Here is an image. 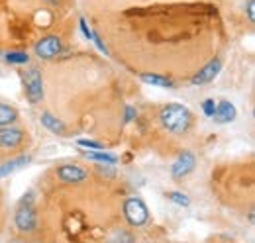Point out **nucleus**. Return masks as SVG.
Masks as SVG:
<instances>
[{
	"instance_id": "obj_19",
	"label": "nucleus",
	"mask_w": 255,
	"mask_h": 243,
	"mask_svg": "<svg viewBox=\"0 0 255 243\" xmlns=\"http://www.w3.org/2000/svg\"><path fill=\"white\" fill-rule=\"evenodd\" d=\"M108 243H135V238H133L131 234H126V232H122V234H118L114 240H110Z\"/></svg>"
},
{
	"instance_id": "obj_20",
	"label": "nucleus",
	"mask_w": 255,
	"mask_h": 243,
	"mask_svg": "<svg viewBox=\"0 0 255 243\" xmlns=\"http://www.w3.org/2000/svg\"><path fill=\"white\" fill-rule=\"evenodd\" d=\"M79 145H81V147H89V149H95V151H102V149H104L100 143H96V141H91V139H79Z\"/></svg>"
},
{
	"instance_id": "obj_14",
	"label": "nucleus",
	"mask_w": 255,
	"mask_h": 243,
	"mask_svg": "<svg viewBox=\"0 0 255 243\" xmlns=\"http://www.w3.org/2000/svg\"><path fill=\"white\" fill-rule=\"evenodd\" d=\"M141 81L147 83V85H153V87H161V89H173V83L165 77H159V75H149V73H143L141 75Z\"/></svg>"
},
{
	"instance_id": "obj_4",
	"label": "nucleus",
	"mask_w": 255,
	"mask_h": 243,
	"mask_svg": "<svg viewBox=\"0 0 255 243\" xmlns=\"http://www.w3.org/2000/svg\"><path fill=\"white\" fill-rule=\"evenodd\" d=\"M124 214H126V220L131 226H143L149 218L147 206L139 198H128L126 204H124Z\"/></svg>"
},
{
	"instance_id": "obj_2",
	"label": "nucleus",
	"mask_w": 255,
	"mask_h": 243,
	"mask_svg": "<svg viewBox=\"0 0 255 243\" xmlns=\"http://www.w3.org/2000/svg\"><path fill=\"white\" fill-rule=\"evenodd\" d=\"M14 222H16V228L24 234H32L37 228V214H35V208L32 204H26L22 202L20 208L16 210V216H14Z\"/></svg>"
},
{
	"instance_id": "obj_7",
	"label": "nucleus",
	"mask_w": 255,
	"mask_h": 243,
	"mask_svg": "<svg viewBox=\"0 0 255 243\" xmlns=\"http://www.w3.org/2000/svg\"><path fill=\"white\" fill-rule=\"evenodd\" d=\"M194 165H196V159H194L192 153H183V155H179V159L173 163V169H171L173 179H183V177H187L192 169H194Z\"/></svg>"
},
{
	"instance_id": "obj_22",
	"label": "nucleus",
	"mask_w": 255,
	"mask_h": 243,
	"mask_svg": "<svg viewBox=\"0 0 255 243\" xmlns=\"http://www.w3.org/2000/svg\"><path fill=\"white\" fill-rule=\"evenodd\" d=\"M81 30H83V33L89 37V39H93V33H91V30L87 28V24H85V20H81Z\"/></svg>"
},
{
	"instance_id": "obj_8",
	"label": "nucleus",
	"mask_w": 255,
	"mask_h": 243,
	"mask_svg": "<svg viewBox=\"0 0 255 243\" xmlns=\"http://www.w3.org/2000/svg\"><path fill=\"white\" fill-rule=\"evenodd\" d=\"M24 141V131L18 127H2L0 129V147L14 149Z\"/></svg>"
},
{
	"instance_id": "obj_10",
	"label": "nucleus",
	"mask_w": 255,
	"mask_h": 243,
	"mask_svg": "<svg viewBox=\"0 0 255 243\" xmlns=\"http://www.w3.org/2000/svg\"><path fill=\"white\" fill-rule=\"evenodd\" d=\"M212 118L218 122V123H228V122H232L236 118V108H234V104L228 102V100H222L220 104H216V112H214Z\"/></svg>"
},
{
	"instance_id": "obj_1",
	"label": "nucleus",
	"mask_w": 255,
	"mask_h": 243,
	"mask_svg": "<svg viewBox=\"0 0 255 243\" xmlns=\"http://www.w3.org/2000/svg\"><path fill=\"white\" fill-rule=\"evenodd\" d=\"M159 118L163 127L169 129V131H173V133H185L192 122L191 112L185 106H181V104H169V106H165L161 110Z\"/></svg>"
},
{
	"instance_id": "obj_21",
	"label": "nucleus",
	"mask_w": 255,
	"mask_h": 243,
	"mask_svg": "<svg viewBox=\"0 0 255 243\" xmlns=\"http://www.w3.org/2000/svg\"><path fill=\"white\" fill-rule=\"evenodd\" d=\"M254 8H255V2H254V0H250V2H248V16H250V22H255Z\"/></svg>"
},
{
	"instance_id": "obj_11",
	"label": "nucleus",
	"mask_w": 255,
	"mask_h": 243,
	"mask_svg": "<svg viewBox=\"0 0 255 243\" xmlns=\"http://www.w3.org/2000/svg\"><path fill=\"white\" fill-rule=\"evenodd\" d=\"M28 163H30V157H28V155H22V157H16V159H12V161L2 163V165H0V179L6 177V175H10V173H14V171H18V169H22V167L28 165Z\"/></svg>"
},
{
	"instance_id": "obj_6",
	"label": "nucleus",
	"mask_w": 255,
	"mask_h": 243,
	"mask_svg": "<svg viewBox=\"0 0 255 243\" xmlns=\"http://www.w3.org/2000/svg\"><path fill=\"white\" fill-rule=\"evenodd\" d=\"M220 69H222V61L220 59L210 61L206 67H202V69L192 77L191 83L192 85H204V83H210V81H214V79L218 77Z\"/></svg>"
},
{
	"instance_id": "obj_17",
	"label": "nucleus",
	"mask_w": 255,
	"mask_h": 243,
	"mask_svg": "<svg viewBox=\"0 0 255 243\" xmlns=\"http://www.w3.org/2000/svg\"><path fill=\"white\" fill-rule=\"evenodd\" d=\"M6 61H8V63L24 65V63H28V61H30V55H26V53H22V51H12V53H8V55H6Z\"/></svg>"
},
{
	"instance_id": "obj_5",
	"label": "nucleus",
	"mask_w": 255,
	"mask_h": 243,
	"mask_svg": "<svg viewBox=\"0 0 255 243\" xmlns=\"http://www.w3.org/2000/svg\"><path fill=\"white\" fill-rule=\"evenodd\" d=\"M61 49H63V43L57 35H47V37L39 39L33 47V51L39 59H53L61 53Z\"/></svg>"
},
{
	"instance_id": "obj_18",
	"label": "nucleus",
	"mask_w": 255,
	"mask_h": 243,
	"mask_svg": "<svg viewBox=\"0 0 255 243\" xmlns=\"http://www.w3.org/2000/svg\"><path fill=\"white\" fill-rule=\"evenodd\" d=\"M202 110H204V114H206L208 118H212V116H214V112H216V102H214L212 98L204 100V102H202Z\"/></svg>"
},
{
	"instance_id": "obj_9",
	"label": "nucleus",
	"mask_w": 255,
	"mask_h": 243,
	"mask_svg": "<svg viewBox=\"0 0 255 243\" xmlns=\"http://www.w3.org/2000/svg\"><path fill=\"white\" fill-rule=\"evenodd\" d=\"M57 175L63 182H81L87 179V173L77 165H63L57 169Z\"/></svg>"
},
{
	"instance_id": "obj_3",
	"label": "nucleus",
	"mask_w": 255,
	"mask_h": 243,
	"mask_svg": "<svg viewBox=\"0 0 255 243\" xmlns=\"http://www.w3.org/2000/svg\"><path fill=\"white\" fill-rule=\"evenodd\" d=\"M24 85H26V96L32 104L41 102L43 98V81H41V75H39V69L32 67L30 71H26L24 75Z\"/></svg>"
},
{
	"instance_id": "obj_12",
	"label": "nucleus",
	"mask_w": 255,
	"mask_h": 243,
	"mask_svg": "<svg viewBox=\"0 0 255 243\" xmlns=\"http://www.w3.org/2000/svg\"><path fill=\"white\" fill-rule=\"evenodd\" d=\"M41 123H43L49 131L59 133V135H65V131H67L63 122L59 120V118H55L53 114H49V112H43V114H41Z\"/></svg>"
},
{
	"instance_id": "obj_16",
	"label": "nucleus",
	"mask_w": 255,
	"mask_h": 243,
	"mask_svg": "<svg viewBox=\"0 0 255 243\" xmlns=\"http://www.w3.org/2000/svg\"><path fill=\"white\" fill-rule=\"evenodd\" d=\"M165 196H167L171 202L179 204V206H189V204H191V200H189V198H187L183 192H167Z\"/></svg>"
},
{
	"instance_id": "obj_13",
	"label": "nucleus",
	"mask_w": 255,
	"mask_h": 243,
	"mask_svg": "<svg viewBox=\"0 0 255 243\" xmlns=\"http://www.w3.org/2000/svg\"><path fill=\"white\" fill-rule=\"evenodd\" d=\"M16 120H18V112L12 106L0 104V127H6L10 123H14Z\"/></svg>"
},
{
	"instance_id": "obj_15",
	"label": "nucleus",
	"mask_w": 255,
	"mask_h": 243,
	"mask_svg": "<svg viewBox=\"0 0 255 243\" xmlns=\"http://www.w3.org/2000/svg\"><path fill=\"white\" fill-rule=\"evenodd\" d=\"M87 159L91 161H98V163H108V165H114L116 163V157L110 155V153H104V151H91V153H85Z\"/></svg>"
}]
</instances>
